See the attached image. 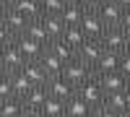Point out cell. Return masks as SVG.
<instances>
[{"label": "cell", "mask_w": 130, "mask_h": 117, "mask_svg": "<svg viewBox=\"0 0 130 117\" xmlns=\"http://www.w3.org/2000/svg\"><path fill=\"white\" fill-rule=\"evenodd\" d=\"M91 76H94V65H89L86 60L75 57V60H70V62H65L62 78H65V81H70L73 86H81V83H83V81H89Z\"/></svg>", "instance_id": "cell-1"}, {"label": "cell", "mask_w": 130, "mask_h": 117, "mask_svg": "<svg viewBox=\"0 0 130 117\" xmlns=\"http://www.w3.org/2000/svg\"><path fill=\"white\" fill-rule=\"evenodd\" d=\"M75 94L83 99V102H89L91 107H99V104H104V89H102V83H99V78H96V73L89 78V81H83L81 86H75Z\"/></svg>", "instance_id": "cell-2"}, {"label": "cell", "mask_w": 130, "mask_h": 117, "mask_svg": "<svg viewBox=\"0 0 130 117\" xmlns=\"http://www.w3.org/2000/svg\"><path fill=\"white\" fill-rule=\"evenodd\" d=\"M125 42H127V34L120 29V26H109L102 37V44L107 52H115V55H122L125 52Z\"/></svg>", "instance_id": "cell-3"}, {"label": "cell", "mask_w": 130, "mask_h": 117, "mask_svg": "<svg viewBox=\"0 0 130 117\" xmlns=\"http://www.w3.org/2000/svg\"><path fill=\"white\" fill-rule=\"evenodd\" d=\"M91 10H96V16H99L107 26H120V21H122V16H125V10L117 5L115 0H104L99 8H91Z\"/></svg>", "instance_id": "cell-4"}, {"label": "cell", "mask_w": 130, "mask_h": 117, "mask_svg": "<svg viewBox=\"0 0 130 117\" xmlns=\"http://www.w3.org/2000/svg\"><path fill=\"white\" fill-rule=\"evenodd\" d=\"M81 29H83V34L89 37V39H102V37H104V31L109 29V26H107L99 16H96V10L89 8V13H86L83 21H81Z\"/></svg>", "instance_id": "cell-5"}, {"label": "cell", "mask_w": 130, "mask_h": 117, "mask_svg": "<svg viewBox=\"0 0 130 117\" xmlns=\"http://www.w3.org/2000/svg\"><path fill=\"white\" fill-rule=\"evenodd\" d=\"M16 44H18V49H21V52H24L26 62H29V60H42V57H44V52H47V47L42 44V42L31 39V37H26V34L16 37Z\"/></svg>", "instance_id": "cell-6"}, {"label": "cell", "mask_w": 130, "mask_h": 117, "mask_svg": "<svg viewBox=\"0 0 130 117\" xmlns=\"http://www.w3.org/2000/svg\"><path fill=\"white\" fill-rule=\"evenodd\" d=\"M96 78H99L104 94H117V91H125V89L130 86V81L122 76L120 70H115V73H104V76H96Z\"/></svg>", "instance_id": "cell-7"}, {"label": "cell", "mask_w": 130, "mask_h": 117, "mask_svg": "<svg viewBox=\"0 0 130 117\" xmlns=\"http://www.w3.org/2000/svg\"><path fill=\"white\" fill-rule=\"evenodd\" d=\"M104 55V44H102V39H86L83 44L78 47V57L86 60L89 65H96V60H99Z\"/></svg>", "instance_id": "cell-8"}, {"label": "cell", "mask_w": 130, "mask_h": 117, "mask_svg": "<svg viewBox=\"0 0 130 117\" xmlns=\"http://www.w3.org/2000/svg\"><path fill=\"white\" fill-rule=\"evenodd\" d=\"M24 65H26V57H24V52L18 49L16 39L8 42V44H5V70L8 73H16V70L24 68Z\"/></svg>", "instance_id": "cell-9"}, {"label": "cell", "mask_w": 130, "mask_h": 117, "mask_svg": "<svg viewBox=\"0 0 130 117\" xmlns=\"http://www.w3.org/2000/svg\"><path fill=\"white\" fill-rule=\"evenodd\" d=\"M47 89H50V96L62 99V102H68L73 94H75V86H73L70 81H65L62 76H60V78H50V81H47Z\"/></svg>", "instance_id": "cell-10"}, {"label": "cell", "mask_w": 130, "mask_h": 117, "mask_svg": "<svg viewBox=\"0 0 130 117\" xmlns=\"http://www.w3.org/2000/svg\"><path fill=\"white\" fill-rule=\"evenodd\" d=\"M50 99V89H47V83L44 86H31V91L26 94L24 99V107H31V109H42L44 107V102Z\"/></svg>", "instance_id": "cell-11"}, {"label": "cell", "mask_w": 130, "mask_h": 117, "mask_svg": "<svg viewBox=\"0 0 130 117\" xmlns=\"http://www.w3.org/2000/svg\"><path fill=\"white\" fill-rule=\"evenodd\" d=\"M21 70L26 73V78H29L31 83H34V86H44V83L50 81L47 70L42 68V62H39V60H29V62H26V65L21 68Z\"/></svg>", "instance_id": "cell-12"}, {"label": "cell", "mask_w": 130, "mask_h": 117, "mask_svg": "<svg viewBox=\"0 0 130 117\" xmlns=\"http://www.w3.org/2000/svg\"><path fill=\"white\" fill-rule=\"evenodd\" d=\"M47 52H52L55 57H60L62 62H70V60H75L78 57V52H75L65 39H52L50 44H47Z\"/></svg>", "instance_id": "cell-13"}, {"label": "cell", "mask_w": 130, "mask_h": 117, "mask_svg": "<svg viewBox=\"0 0 130 117\" xmlns=\"http://www.w3.org/2000/svg\"><path fill=\"white\" fill-rule=\"evenodd\" d=\"M115 70H120V55L104 49V55L96 60V65H94V73L96 76H104V73H115Z\"/></svg>", "instance_id": "cell-14"}, {"label": "cell", "mask_w": 130, "mask_h": 117, "mask_svg": "<svg viewBox=\"0 0 130 117\" xmlns=\"http://www.w3.org/2000/svg\"><path fill=\"white\" fill-rule=\"evenodd\" d=\"M29 21H31V18H26L24 13H18V10H13V8H10V13L5 16V26L13 31V37H21V34H26Z\"/></svg>", "instance_id": "cell-15"}, {"label": "cell", "mask_w": 130, "mask_h": 117, "mask_svg": "<svg viewBox=\"0 0 130 117\" xmlns=\"http://www.w3.org/2000/svg\"><path fill=\"white\" fill-rule=\"evenodd\" d=\"M94 114V107L89 102H83L78 94H73L68 99V117H91Z\"/></svg>", "instance_id": "cell-16"}, {"label": "cell", "mask_w": 130, "mask_h": 117, "mask_svg": "<svg viewBox=\"0 0 130 117\" xmlns=\"http://www.w3.org/2000/svg\"><path fill=\"white\" fill-rule=\"evenodd\" d=\"M10 86H13V96L24 99L26 94L31 91V86H34V83L26 78V73H24V70H16V73H10Z\"/></svg>", "instance_id": "cell-17"}, {"label": "cell", "mask_w": 130, "mask_h": 117, "mask_svg": "<svg viewBox=\"0 0 130 117\" xmlns=\"http://www.w3.org/2000/svg\"><path fill=\"white\" fill-rule=\"evenodd\" d=\"M10 8L18 10V13H24L26 18H39L42 16V3L39 0H13Z\"/></svg>", "instance_id": "cell-18"}, {"label": "cell", "mask_w": 130, "mask_h": 117, "mask_svg": "<svg viewBox=\"0 0 130 117\" xmlns=\"http://www.w3.org/2000/svg\"><path fill=\"white\" fill-rule=\"evenodd\" d=\"M42 21H44V29H47L50 39H62L65 29H68V24L62 21V16H42Z\"/></svg>", "instance_id": "cell-19"}, {"label": "cell", "mask_w": 130, "mask_h": 117, "mask_svg": "<svg viewBox=\"0 0 130 117\" xmlns=\"http://www.w3.org/2000/svg\"><path fill=\"white\" fill-rule=\"evenodd\" d=\"M26 37H31V39H37V42H42V44H50V34H47V29H44V21H42V16L39 18H31L29 21V29H26Z\"/></svg>", "instance_id": "cell-20"}, {"label": "cell", "mask_w": 130, "mask_h": 117, "mask_svg": "<svg viewBox=\"0 0 130 117\" xmlns=\"http://www.w3.org/2000/svg\"><path fill=\"white\" fill-rule=\"evenodd\" d=\"M39 62H42V68L47 70V76H50V78H60V76H62V70H65V62H62L60 57H55L52 52H44V57H42Z\"/></svg>", "instance_id": "cell-21"}, {"label": "cell", "mask_w": 130, "mask_h": 117, "mask_svg": "<svg viewBox=\"0 0 130 117\" xmlns=\"http://www.w3.org/2000/svg\"><path fill=\"white\" fill-rule=\"evenodd\" d=\"M42 114L44 117H68V102L50 96L44 102V107H42Z\"/></svg>", "instance_id": "cell-22"}, {"label": "cell", "mask_w": 130, "mask_h": 117, "mask_svg": "<svg viewBox=\"0 0 130 117\" xmlns=\"http://www.w3.org/2000/svg\"><path fill=\"white\" fill-rule=\"evenodd\" d=\"M89 13V8L86 5H65V10H62V21L68 26H81V21H83V16Z\"/></svg>", "instance_id": "cell-23"}, {"label": "cell", "mask_w": 130, "mask_h": 117, "mask_svg": "<svg viewBox=\"0 0 130 117\" xmlns=\"http://www.w3.org/2000/svg\"><path fill=\"white\" fill-rule=\"evenodd\" d=\"M21 112H24V102H21L18 96H10V99L0 102V114L3 117H18Z\"/></svg>", "instance_id": "cell-24"}, {"label": "cell", "mask_w": 130, "mask_h": 117, "mask_svg": "<svg viewBox=\"0 0 130 117\" xmlns=\"http://www.w3.org/2000/svg\"><path fill=\"white\" fill-rule=\"evenodd\" d=\"M62 39L68 42V44H70L75 52H78V47H81L89 37L83 34V29H81V26H68V29H65V34H62Z\"/></svg>", "instance_id": "cell-25"}, {"label": "cell", "mask_w": 130, "mask_h": 117, "mask_svg": "<svg viewBox=\"0 0 130 117\" xmlns=\"http://www.w3.org/2000/svg\"><path fill=\"white\" fill-rule=\"evenodd\" d=\"M127 91V89H125ZM125 91H117V94H107L104 96V107L107 109H112V112H117V114H122L127 107H125Z\"/></svg>", "instance_id": "cell-26"}, {"label": "cell", "mask_w": 130, "mask_h": 117, "mask_svg": "<svg viewBox=\"0 0 130 117\" xmlns=\"http://www.w3.org/2000/svg\"><path fill=\"white\" fill-rule=\"evenodd\" d=\"M42 3V16H60L65 10V0H39Z\"/></svg>", "instance_id": "cell-27"}, {"label": "cell", "mask_w": 130, "mask_h": 117, "mask_svg": "<svg viewBox=\"0 0 130 117\" xmlns=\"http://www.w3.org/2000/svg\"><path fill=\"white\" fill-rule=\"evenodd\" d=\"M10 96H13V86H10V73H8V76L0 81V102L10 99Z\"/></svg>", "instance_id": "cell-28"}, {"label": "cell", "mask_w": 130, "mask_h": 117, "mask_svg": "<svg viewBox=\"0 0 130 117\" xmlns=\"http://www.w3.org/2000/svg\"><path fill=\"white\" fill-rule=\"evenodd\" d=\"M13 39H16L13 31L5 26V21H0V44H8V42H13Z\"/></svg>", "instance_id": "cell-29"}, {"label": "cell", "mask_w": 130, "mask_h": 117, "mask_svg": "<svg viewBox=\"0 0 130 117\" xmlns=\"http://www.w3.org/2000/svg\"><path fill=\"white\" fill-rule=\"evenodd\" d=\"M120 73L130 81V55H127V52H122V55H120Z\"/></svg>", "instance_id": "cell-30"}, {"label": "cell", "mask_w": 130, "mask_h": 117, "mask_svg": "<svg viewBox=\"0 0 130 117\" xmlns=\"http://www.w3.org/2000/svg\"><path fill=\"white\" fill-rule=\"evenodd\" d=\"M91 117H120L117 112H112V109H107L104 104H99V107H94V114Z\"/></svg>", "instance_id": "cell-31"}, {"label": "cell", "mask_w": 130, "mask_h": 117, "mask_svg": "<svg viewBox=\"0 0 130 117\" xmlns=\"http://www.w3.org/2000/svg\"><path fill=\"white\" fill-rule=\"evenodd\" d=\"M18 117H44V114H42V109H31V107H24V112H21Z\"/></svg>", "instance_id": "cell-32"}, {"label": "cell", "mask_w": 130, "mask_h": 117, "mask_svg": "<svg viewBox=\"0 0 130 117\" xmlns=\"http://www.w3.org/2000/svg\"><path fill=\"white\" fill-rule=\"evenodd\" d=\"M120 29L125 31V34H130V10H125V16H122V21H120Z\"/></svg>", "instance_id": "cell-33"}, {"label": "cell", "mask_w": 130, "mask_h": 117, "mask_svg": "<svg viewBox=\"0 0 130 117\" xmlns=\"http://www.w3.org/2000/svg\"><path fill=\"white\" fill-rule=\"evenodd\" d=\"M8 13H10V3L8 0H0V21H5Z\"/></svg>", "instance_id": "cell-34"}, {"label": "cell", "mask_w": 130, "mask_h": 117, "mask_svg": "<svg viewBox=\"0 0 130 117\" xmlns=\"http://www.w3.org/2000/svg\"><path fill=\"white\" fill-rule=\"evenodd\" d=\"M104 0H86V8H99Z\"/></svg>", "instance_id": "cell-35"}, {"label": "cell", "mask_w": 130, "mask_h": 117, "mask_svg": "<svg viewBox=\"0 0 130 117\" xmlns=\"http://www.w3.org/2000/svg\"><path fill=\"white\" fill-rule=\"evenodd\" d=\"M115 3H117V5H120L122 10H130V0H115Z\"/></svg>", "instance_id": "cell-36"}, {"label": "cell", "mask_w": 130, "mask_h": 117, "mask_svg": "<svg viewBox=\"0 0 130 117\" xmlns=\"http://www.w3.org/2000/svg\"><path fill=\"white\" fill-rule=\"evenodd\" d=\"M0 65L5 68V44H0Z\"/></svg>", "instance_id": "cell-37"}, {"label": "cell", "mask_w": 130, "mask_h": 117, "mask_svg": "<svg viewBox=\"0 0 130 117\" xmlns=\"http://www.w3.org/2000/svg\"><path fill=\"white\" fill-rule=\"evenodd\" d=\"M65 5H86V0H65Z\"/></svg>", "instance_id": "cell-38"}, {"label": "cell", "mask_w": 130, "mask_h": 117, "mask_svg": "<svg viewBox=\"0 0 130 117\" xmlns=\"http://www.w3.org/2000/svg\"><path fill=\"white\" fill-rule=\"evenodd\" d=\"M125 107H127V112H130V86H127V91H125Z\"/></svg>", "instance_id": "cell-39"}, {"label": "cell", "mask_w": 130, "mask_h": 117, "mask_svg": "<svg viewBox=\"0 0 130 117\" xmlns=\"http://www.w3.org/2000/svg\"><path fill=\"white\" fill-rule=\"evenodd\" d=\"M5 76H8V70H5V68H3V65H0V81H3V78H5Z\"/></svg>", "instance_id": "cell-40"}, {"label": "cell", "mask_w": 130, "mask_h": 117, "mask_svg": "<svg viewBox=\"0 0 130 117\" xmlns=\"http://www.w3.org/2000/svg\"><path fill=\"white\" fill-rule=\"evenodd\" d=\"M125 52L130 55V34H127V42H125Z\"/></svg>", "instance_id": "cell-41"}, {"label": "cell", "mask_w": 130, "mask_h": 117, "mask_svg": "<svg viewBox=\"0 0 130 117\" xmlns=\"http://www.w3.org/2000/svg\"><path fill=\"white\" fill-rule=\"evenodd\" d=\"M120 117H130V112H127V109H125V112H122V114H120Z\"/></svg>", "instance_id": "cell-42"}, {"label": "cell", "mask_w": 130, "mask_h": 117, "mask_svg": "<svg viewBox=\"0 0 130 117\" xmlns=\"http://www.w3.org/2000/svg\"><path fill=\"white\" fill-rule=\"evenodd\" d=\"M8 3H13V0H8Z\"/></svg>", "instance_id": "cell-43"}, {"label": "cell", "mask_w": 130, "mask_h": 117, "mask_svg": "<svg viewBox=\"0 0 130 117\" xmlns=\"http://www.w3.org/2000/svg\"><path fill=\"white\" fill-rule=\"evenodd\" d=\"M0 117H3V114H0Z\"/></svg>", "instance_id": "cell-44"}]
</instances>
